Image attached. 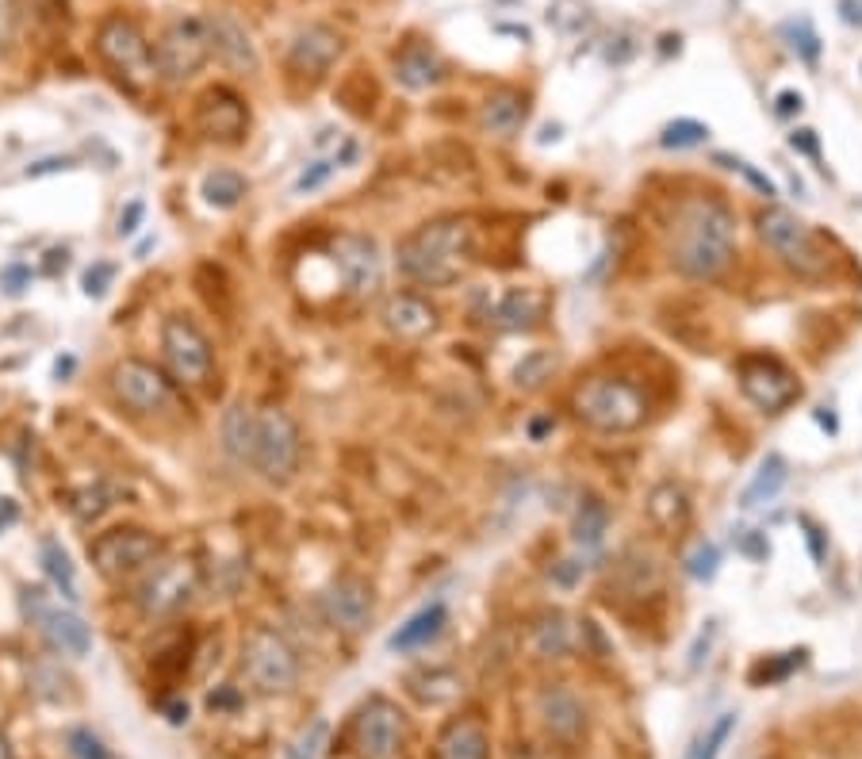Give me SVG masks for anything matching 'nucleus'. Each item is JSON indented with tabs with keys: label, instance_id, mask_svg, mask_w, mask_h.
Instances as JSON below:
<instances>
[{
	"label": "nucleus",
	"instance_id": "obj_1",
	"mask_svg": "<svg viewBox=\"0 0 862 759\" xmlns=\"http://www.w3.org/2000/svg\"><path fill=\"white\" fill-rule=\"evenodd\" d=\"M671 265L690 281H717L736 258V215L717 196H687L671 219Z\"/></svg>",
	"mask_w": 862,
	"mask_h": 759
},
{
	"label": "nucleus",
	"instance_id": "obj_2",
	"mask_svg": "<svg viewBox=\"0 0 862 759\" xmlns=\"http://www.w3.org/2000/svg\"><path fill=\"white\" fill-rule=\"evenodd\" d=\"M395 265L402 276L430 288H449L472 265V223L468 219H433L407 235L395 250Z\"/></svg>",
	"mask_w": 862,
	"mask_h": 759
},
{
	"label": "nucleus",
	"instance_id": "obj_3",
	"mask_svg": "<svg viewBox=\"0 0 862 759\" xmlns=\"http://www.w3.org/2000/svg\"><path fill=\"white\" fill-rule=\"evenodd\" d=\"M571 407L579 422L598 433H633L648 418V399L636 384L617 376H590L575 387Z\"/></svg>",
	"mask_w": 862,
	"mask_h": 759
},
{
	"label": "nucleus",
	"instance_id": "obj_4",
	"mask_svg": "<svg viewBox=\"0 0 862 759\" xmlns=\"http://www.w3.org/2000/svg\"><path fill=\"white\" fill-rule=\"evenodd\" d=\"M97 54L107 61V69H112L131 92L150 89L154 77H158L150 38H146L143 27H138L135 20H127V15H107V20L100 23Z\"/></svg>",
	"mask_w": 862,
	"mask_h": 759
},
{
	"label": "nucleus",
	"instance_id": "obj_5",
	"mask_svg": "<svg viewBox=\"0 0 862 759\" xmlns=\"http://www.w3.org/2000/svg\"><path fill=\"white\" fill-rule=\"evenodd\" d=\"M212 54L215 46H212V23H207V15H177L161 31L158 46H154V66H158V77L181 84L189 77H196Z\"/></svg>",
	"mask_w": 862,
	"mask_h": 759
},
{
	"label": "nucleus",
	"instance_id": "obj_6",
	"mask_svg": "<svg viewBox=\"0 0 862 759\" xmlns=\"http://www.w3.org/2000/svg\"><path fill=\"white\" fill-rule=\"evenodd\" d=\"M303 441L295 418L281 407L258 410V430H253V449H250V468H258L273 484H287L299 468Z\"/></svg>",
	"mask_w": 862,
	"mask_h": 759
},
{
	"label": "nucleus",
	"instance_id": "obj_7",
	"mask_svg": "<svg viewBox=\"0 0 862 759\" xmlns=\"http://www.w3.org/2000/svg\"><path fill=\"white\" fill-rule=\"evenodd\" d=\"M759 238L779 253V261L790 269V273L805 276V281L825 276V269H828L825 250H820L813 230L805 227L794 212H786V207H767V212L759 215Z\"/></svg>",
	"mask_w": 862,
	"mask_h": 759
},
{
	"label": "nucleus",
	"instance_id": "obj_8",
	"mask_svg": "<svg viewBox=\"0 0 862 759\" xmlns=\"http://www.w3.org/2000/svg\"><path fill=\"white\" fill-rule=\"evenodd\" d=\"M242 668L261 694H284L299 679V656L276 630L258 625L242 645Z\"/></svg>",
	"mask_w": 862,
	"mask_h": 759
},
{
	"label": "nucleus",
	"instance_id": "obj_9",
	"mask_svg": "<svg viewBox=\"0 0 862 759\" xmlns=\"http://www.w3.org/2000/svg\"><path fill=\"white\" fill-rule=\"evenodd\" d=\"M20 607H23V618L43 633L46 645H50L54 653L73 656V660H81V656L92 653V630L84 625V618L77 614V610L54 607L38 587H23Z\"/></svg>",
	"mask_w": 862,
	"mask_h": 759
},
{
	"label": "nucleus",
	"instance_id": "obj_10",
	"mask_svg": "<svg viewBox=\"0 0 862 759\" xmlns=\"http://www.w3.org/2000/svg\"><path fill=\"white\" fill-rule=\"evenodd\" d=\"M161 353H166V365L177 384L200 387L215 369L212 342H207L204 330H200L192 319H184V315L166 319V327H161Z\"/></svg>",
	"mask_w": 862,
	"mask_h": 759
},
{
	"label": "nucleus",
	"instance_id": "obj_11",
	"mask_svg": "<svg viewBox=\"0 0 862 759\" xmlns=\"http://www.w3.org/2000/svg\"><path fill=\"white\" fill-rule=\"evenodd\" d=\"M196 591H200V564L189 560V556H177V560L154 564V571L138 587V607H143L146 618H169L189 607Z\"/></svg>",
	"mask_w": 862,
	"mask_h": 759
},
{
	"label": "nucleus",
	"instance_id": "obj_12",
	"mask_svg": "<svg viewBox=\"0 0 862 759\" xmlns=\"http://www.w3.org/2000/svg\"><path fill=\"white\" fill-rule=\"evenodd\" d=\"M353 745L361 759H399L407 745V717L392 699L376 694L361 706L353 725Z\"/></svg>",
	"mask_w": 862,
	"mask_h": 759
},
{
	"label": "nucleus",
	"instance_id": "obj_13",
	"mask_svg": "<svg viewBox=\"0 0 862 759\" xmlns=\"http://www.w3.org/2000/svg\"><path fill=\"white\" fill-rule=\"evenodd\" d=\"M89 556L104 579H127L161 556V541L150 530H112L89 545Z\"/></svg>",
	"mask_w": 862,
	"mask_h": 759
},
{
	"label": "nucleus",
	"instance_id": "obj_14",
	"mask_svg": "<svg viewBox=\"0 0 862 759\" xmlns=\"http://www.w3.org/2000/svg\"><path fill=\"white\" fill-rule=\"evenodd\" d=\"M736 376H740V392L748 395V403H756L767 415H779V410H786L802 395L797 376L779 358H763V353L759 358H744L736 365Z\"/></svg>",
	"mask_w": 862,
	"mask_h": 759
},
{
	"label": "nucleus",
	"instance_id": "obj_15",
	"mask_svg": "<svg viewBox=\"0 0 862 759\" xmlns=\"http://www.w3.org/2000/svg\"><path fill=\"white\" fill-rule=\"evenodd\" d=\"M333 265L341 273V284H345L353 296H376L379 284H384V253H379V242L368 235H338L333 238Z\"/></svg>",
	"mask_w": 862,
	"mask_h": 759
},
{
	"label": "nucleus",
	"instance_id": "obj_16",
	"mask_svg": "<svg viewBox=\"0 0 862 759\" xmlns=\"http://www.w3.org/2000/svg\"><path fill=\"white\" fill-rule=\"evenodd\" d=\"M112 387L120 395L123 407H131L135 415H154V410H166L173 399V387L169 380L150 365V361L127 358L112 369Z\"/></svg>",
	"mask_w": 862,
	"mask_h": 759
},
{
	"label": "nucleus",
	"instance_id": "obj_17",
	"mask_svg": "<svg viewBox=\"0 0 862 759\" xmlns=\"http://www.w3.org/2000/svg\"><path fill=\"white\" fill-rule=\"evenodd\" d=\"M322 614L345 633H361L372 622V587L361 576H338L322 591Z\"/></svg>",
	"mask_w": 862,
	"mask_h": 759
},
{
	"label": "nucleus",
	"instance_id": "obj_18",
	"mask_svg": "<svg viewBox=\"0 0 862 759\" xmlns=\"http://www.w3.org/2000/svg\"><path fill=\"white\" fill-rule=\"evenodd\" d=\"M341 50H345V43H341L338 31L326 27V23H310V27H303L299 35L292 38L287 66L303 77H322V73H330V66L341 58Z\"/></svg>",
	"mask_w": 862,
	"mask_h": 759
},
{
	"label": "nucleus",
	"instance_id": "obj_19",
	"mask_svg": "<svg viewBox=\"0 0 862 759\" xmlns=\"http://www.w3.org/2000/svg\"><path fill=\"white\" fill-rule=\"evenodd\" d=\"M196 123H200V131H204L207 138L238 143V138L246 135V123H250V115H246V104H242V97H238V92L212 89L204 100H200Z\"/></svg>",
	"mask_w": 862,
	"mask_h": 759
},
{
	"label": "nucleus",
	"instance_id": "obj_20",
	"mask_svg": "<svg viewBox=\"0 0 862 759\" xmlns=\"http://www.w3.org/2000/svg\"><path fill=\"white\" fill-rule=\"evenodd\" d=\"M207 23H212V46H215V54H219L223 66L238 69V73H258L261 58H258V46H253L250 31H246V23H238L230 12L207 15Z\"/></svg>",
	"mask_w": 862,
	"mask_h": 759
},
{
	"label": "nucleus",
	"instance_id": "obj_21",
	"mask_svg": "<svg viewBox=\"0 0 862 759\" xmlns=\"http://www.w3.org/2000/svg\"><path fill=\"white\" fill-rule=\"evenodd\" d=\"M384 327L402 342H422L438 330V307H430L422 296L399 292L384 304Z\"/></svg>",
	"mask_w": 862,
	"mask_h": 759
},
{
	"label": "nucleus",
	"instance_id": "obj_22",
	"mask_svg": "<svg viewBox=\"0 0 862 759\" xmlns=\"http://www.w3.org/2000/svg\"><path fill=\"white\" fill-rule=\"evenodd\" d=\"M445 625H449V607L445 602H430V607L410 614L407 622L387 637V648H392V653H418V648L433 645V641L445 633Z\"/></svg>",
	"mask_w": 862,
	"mask_h": 759
},
{
	"label": "nucleus",
	"instance_id": "obj_23",
	"mask_svg": "<svg viewBox=\"0 0 862 759\" xmlns=\"http://www.w3.org/2000/svg\"><path fill=\"white\" fill-rule=\"evenodd\" d=\"M441 77H445V66H441V58L426 43L402 46L399 58H395V81H399L402 89H410V92L438 89Z\"/></svg>",
	"mask_w": 862,
	"mask_h": 759
},
{
	"label": "nucleus",
	"instance_id": "obj_24",
	"mask_svg": "<svg viewBox=\"0 0 862 759\" xmlns=\"http://www.w3.org/2000/svg\"><path fill=\"white\" fill-rule=\"evenodd\" d=\"M541 722H545V729L556 740H575L582 733V725H587V714H582V702L575 699L568 687H548L541 694Z\"/></svg>",
	"mask_w": 862,
	"mask_h": 759
},
{
	"label": "nucleus",
	"instance_id": "obj_25",
	"mask_svg": "<svg viewBox=\"0 0 862 759\" xmlns=\"http://www.w3.org/2000/svg\"><path fill=\"white\" fill-rule=\"evenodd\" d=\"M525 112H530V100H525L522 92H518V89H499V92H491V97L484 100V107H479V127H484L487 135L510 138V135H518V131H522Z\"/></svg>",
	"mask_w": 862,
	"mask_h": 759
},
{
	"label": "nucleus",
	"instance_id": "obj_26",
	"mask_svg": "<svg viewBox=\"0 0 862 759\" xmlns=\"http://www.w3.org/2000/svg\"><path fill=\"white\" fill-rule=\"evenodd\" d=\"M433 759H491V740H487L484 725L461 717V722H449L441 729L438 745H433Z\"/></svg>",
	"mask_w": 862,
	"mask_h": 759
},
{
	"label": "nucleus",
	"instance_id": "obj_27",
	"mask_svg": "<svg viewBox=\"0 0 862 759\" xmlns=\"http://www.w3.org/2000/svg\"><path fill=\"white\" fill-rule=\"evenodd\" d=\"M648 518L659 533H682L690 525V495L679 484L663 479L648 495Z\"/></svg>",
	"mask_w": 862,
	"mask_h": 759
},
{
	"label": "nucleus",
	"instance_id": "obj_28",
	"mask_svg": "<svg viewBox=\"0 0 862 759\" xmlns=\"http://www.w3.org/2000/svg\"><path fill=\"white\" fill-rule=\"evenodd\" d=\"M541 311H545V299H541V292L510 288L507 296L495 304L491 322L499 330H533V327H537V319H541Z\"/></svg>",
	"mask_w": 862,
	"mask_h": 759
},
{
	"label": "nucleus",
	"instance_id": "obj_29",
	"mask_svg": "<svg viewBox=\"0 0 862 759\" xmlns=\"http://www.w3.org/2000/svg\"><path fill=\"white\" fill-rule=\"evenodd\" d=\"M790 484V464H786V456H779V453H771V456H763V464L756 468V476H751V484L744 487V495H740V507L744 510H759V507H767V502H774L782 495V487Z\"/></svg>",
	"mask_w": 862,
	"mask_h": 759
},
{
	"label": "nucleus",
	"instance_id": "obj_30",
	"mask_svg": "<svg viewBox=\"0 0 862 759\" xmlns=\"http://www.w3.org/2000/svg\"><path fill=\"white\" fill-rule=\"evenodd\" d=\"M605 533H610V507H605L598 495H587L579 499L571 518V541L582 548V553H598L605 545Z\"/></svg>",
	"mask_w": 862,
	"mask_h": 759
},
{
	"label": "nucleus",
	"instance_id": "obj_31",
	"mask_svg": "<svg viewBox=\"0 0 862 759\" xmlns=\"http://www.w3.org/2000/svg\"><path fill=\"white\" fill-rule=\"evenodd\" d=\"M253 430H258V410L246 407V403H235V407L223 415V449L230 453V461L250 464Z\"/></svg>",
	"mask_w": 862,
	"mask_h": 759
},
{
	"label": "nucleus",
	"instance_id": "obj_32",
	"mask_svg": "<svg viewBox=\"0 0 862 759\" xmlns=\"http://www.w3.org/2000/svg\"><path fill=\"white\" fill-rule=\"evenodd\" d=\"M38 564H43L54 591H58L66 602H77V568H73V560H69L66 548H61V541H54V537L38 541Z\"/></svg>",
	"mask_w": 862,
	"mask_h": 759
},
{
	"label": "nucleus",
	"instance_id": "obj_33",
	"mask_svg": "<svg viewBox=\"0 0 862 759\" xmlns=\"http://www.w3.org/2000/svg\"><path fill=\"white\" fill-rule=\"evenodd\" d=\"M246 177L235 173V169H212V173L204 177V184H200V196H204L207 207H215V212H230V207L242 204L246 196Z\"/></svg>",
	"mask_w": 862,
	"mask_h": 759
},
{
	"label": "nucleus",
	"instance_id": "obj_34",
	"mask_svg": "<svg viewBox=\"0 0 862 759\" xmlns=\"http://www.w3.org/2000/svg\"><path fill=\"white\" fill-rule=\"evenodd\" d=\"M533 648H537V656H553V660L568 656L575 648L568 618H564V614H545V618H541V622L533 625Z\"/></svg>",
	"mask_w": 862,
	"mask_h": 759
},
{
	"label": "nucleus",
	"instance_id": "obj_35",
	"mask_svg": "<svg viewBox=\"0 0 862 759\" xmlns=\"http://www.w3.org/2000/svg\"><path fill=\"white\" fill-rule=\"evenodd\" d=\"M556 369H560V358H556L553 350H533L514 365V384L522 387V392H541V387L553 380Z\"/></svg>",
	"mask_w": 862,
	"mask_h": 759
},
{
	"label": "nucleus",
	"instance_id": "obj_36",
	"mask_svg": "<svg viewBox=\"0 0 862 759\" xmlns=\"http://www.w3.org/2000/svg\"><path fill=\"white\" fill-rule=\"evenodd\" d=\"M115 487L112 484H89V487H81V491H73V499H69V514L77 518L81 525H89V522H97L104 510H112L115 507Z\"/></svg>",
	"mask_w": 862,
	"mask_h": 759
},
{
	"label": "nucleus",
	"instance_id": "obj_37",
	"mask_svg": "<svg viewBox=\"0 0 862 759\" xmlns=\"http://www.w3.org/2000/svg\"><path fill=\"white\" fill-rule=\"evenodd\" d=\"M705 138H710V127L697 120H674L663 127V135H659V146L663 150H694V146H702Z\"/></svg>",
	"mask_w": 862,
	"mask_h": 759
},
{
	"label": "nucleus",
	"instance_id": "obj_38",
	"mask_svg": "<svg viewBox=\"0 0 862 759\" xmlns=\"http://www.w3.org/2000/svg\"><path fill=\"white\" fill-rule=\"evenodd\" d=\"M782 35L790 38V50H794L797 58L805 61V66H817V58H820V38H817V31H813L809 20L786 23V27H782Z\"/></svg>",
	"mask_w": 862,
	"mask_h": 759
},
{
	"label": "nucleus",
	"instance_id": "obj_39",
	"mask_svg": "<svg viewBox=\"0 0 862 759\" xmlns=\"http://www.w3.org/2000/svg\"><path fill=\"white\" fill-rule=\"evenodd\" d=\"M326 737H330V722L326 717H318V722H310L307 729L295 737V745L287 748L284 759H318L326 748Z\"/></svg>",
	"mask_w": 862,
	"mask_h": 759
},
{
	"label": "nucleus",
	"instance_id": "obj_40",
	"mask_svg": "<svg viewBox=\"0 0 862 759\" xmlns=\"http://www.w3.org/2000/svg\"><path fill=\"white\" fill-rule=\"evenodd\" d=\"M717 568H721V548L713 545V541H697L694 553L687 556L690 579H697V584H710V579L717 576Z\"/></svg>",
	"mask_w": 862,
	"mask_h": 759
},
{
	"label": "nucleus",
	"instance_id": "obj_41",
	"mask_svg": "<svg viewBox=\"0 0 862 759\" xmlns=\"http://www.w3.org/2000/svg\"><path fill=\"white\" fill-rule=\"evenodd\" d=\"M338 173V158H322V161H310L307 169H303L299 177H295L292 192L295 196H307V192H318L330 177Z\"/></svg>",
	"mask_w": 862,
	"mask_h": 759
},
{
	"label": "nucleus",
	"instance_id": "obj_42",
	"mask_svg": "<svg viewBox=\"0 0 862 759\" xmlns=\"http://www.w3.org/2000/svg\"><path fill=\"white\" fill-rule=\"evenodd\" d=\"M112 281H115V265H112V261H92V265L81 273V292H84L89 299H104L107 288H112Z\"/></svg>",
	"mask_w": 862,
	"mask_h": 759
},
{
	"label": "nucleus",
	"instance_id": "obj_43",
	"mask_svg": "<svg viewBox=\"0 0 862 759\" xmlns=\"http://www.w3.org/2000/svg\"><path fill=\"white\" fill-rule=\"evenodd\" d=\"M733 729H736V714H721L717 725L705 733V740H702V748L694 752V759H717L721 748H725V740L733 737Z\"/></svg>",
	"mask_w": 862,
	"mask_h": 759
},
{
	"label": "nucleus",
	"instance_id": "obj_44",
	"mask_svg": "<svg viewBox=\"0 0 862 759\" xmlns=\"http://www.w3.org/2000/svg\"><path fill=\"white\" fill-rule=\"evenodd\" d=\"M69 752L77 759H112V752L104 748V740L92 737L89 729H73L69 733Z\"/></svg>",
	"mask_w": 862,
	"mask_h": 759
},
{
	"label": "nucleus",
	"instance_id": "obj_45",
	"mask_svg": "<svg viewBox=\"0 0 862 759\" xmlns=\"http://www.w3.org/2000/svg\"><path fill=\"white\" fill-rule=\"evenodd\" d=\"M717 161H721V166H728V169H740V173L748 177V181H751V189H756L759 196H767V200L774 196V184H771V177H763L756 166H748V161H740V158H728V154H717Z\"/></svg>",
	"mask_w": 862,
	"mask_h": 759
},
{
	"label": "nucleus",
	"instance_id": "obj_46",
	"mask_svg": "<svg viewBox=\"0 0 862 759\" xmlns=\"http://www.w3.org/2000/svg\"><path fill=\"white\" fill-rule=\"evenodd\" d=\"M15 31H20V8L15 0H0V50L15 43Z\"/></svg>",
	"mask_w": 862,
	"mask_h": 759
},
{
	"label": "nucleus",
	"instance_id": "obj_47",
	"mask_svg": "<svg viewBox=\"0 0 862 759\" xmlns=\"http://www.w3.org/2000/svg\"><path fill=\"white\" fill-rule=\"evenodd\" d=\"M802 664H805V653H786V660L771 664V668H767V664H763V668L756 671V679H767V683H779V679H786L790 671L802 668Z\"/></svg>",
	"mask_w": 862,
	"mask_h": 759
},
{
	"label": "nucleus",
	"instance_id": "obj_48",
	"mask_svg": "<svg viewBox=\"0 0 862 759\" xmlns=\"http://www.w3.org/2000/svg\"><path fill=\"white\" fill-rule=\"evenodd\" d=\"M713 637H717V622H705V630L697 633L694 648H690V671L702 668V660L710 656V648H713Z\"/></svg>",
	"mask_w": 862,
	"mask_h": 759
},
{
	"label": "nucleus",
	"instance_id": "obj_49",
	"mask_svg": "<svg viewBox=\"0 0 862 759\" xmlns=\"http://www.w3.org/2000/svg\"><path fill=\"white\" fill-rule=\"evenodd\" d=\"M790 150L805 154V158H809V161H820V143H817V131H809V127L794 131V135H790Z\"/></svg>",
	"mask_w": 862,
	"mask_h": 759
},
{
	"label": "nucleus",
	"instance_id": "obj_50",
	"mask_svg": "<svg viewBox=\"0 0 862 759\" xmlns=\"http://www.w3.org/2000/svg\"><path fill=\"white\" fill-rule=\"evenodd\" d=\"M582 576H587V564H582V560H560L553 568V584L556 587H575Z\"/></svg>",
	"mask_w": 862,
	"mask_h": 759
},
{
	"label": "nucleus",
	"instance_id": "obj_51",
	"mask_svg": "<svg viewBox=\"0 0 862 759\" xmlns=\"http://www.w3.org/2000/svg\"><path fill=\"white\" fill-rule=\"evenodd\" d=\"M143 215H146V207H143V200H135V204H127V212L120 215V227H115V235L120 238H131L138 230V223H143Z\"/></svg>",
	"mask_w": 862,
	"mask_h": 759
},
{
	"label": "nucleus",
	"instance_id": "obj_52",
	"mask_svg": "<svg viewBox=\"0 0 862 759\" xmlns=\"http://www.w3.org/2000/svg\"><path fill=\"white\" fill-rule=\"evenodd\" d=\"M27 281H31L27 265H12V269H4V276H0V284H4L8 296H20V292L27 288Z\"/></svg>",
	"mask_w": 862,
	"mask_h": 759
},
{
	"label": "nucleus",
	"instance_id": "obj_53",
	"mask_svg": "<svg viewBox=\"0 0 862 759\" xmlns=\"http://www.w3.org/2000/svg\"><path fill=\"white\" fill-rule=\"evenodd\" d=\"M58 169H73V158H43V161H31L23 169V177H46V173H58Z\"/></svg>",
	"mask_w": 862,
	"mask_h": 759
},
{
	"label": "nucleus",
	"instance_id": "obj_54",
	"mask_svg": "<svg viewBox=\"0 0 862 759\" xmlns=\"http://www.w3.org/2000/svg\"><path fill=\"white\" fill-rule=\"evenodd\" d=\"M15 522H20V502L12 495H0V533L12 530Z\"/></svg>",
	"mask_w": 862,
	"mask_h": 759
},
{
	"label": "nucleus",
	"instance_id": "obj_55",
	"mask_svg": "<svg viewBox=\"0 0 862 759\" xmlns=\"http://www.w3.org/2000/svg\"><path fill=\"white\" fill-rule=\"evenodd\" d=\"M238 702H242V699H238L235 687H223V691H215L212 699H207V706H212V710H235Z\"/></svg>",
	"mask_w": 862,
	"mask_h": 759
},
{
	"label": "nucleus",
	"instance_id": "obj_56",
	"mask_svg": "<svg viewBox=\"0 0 862 759\" xmlns=\"http://www.w3.org/2000/svg\"><path fill=\"white\" fill-rule=\"evenodd\" d=\"M802 525H805V537H809V548H813V560H825V537H820V530L817 525L809 522V518H802Z\"/></svg>",
	"mask_w": 862,
	"mask_h": 759
},
{
	"label": "nucleus",
	"instance_id": "obj_57",
	"mask_svg": "<svg viewBox=\"0 0 862 759\" xmlns=\"http://www.w3.org/2000/svg\"><path fill=\"white\" fill-rule=\"evenodd\" d=\"M740 553L751 556V560H767V553H771V548H767L763 537H744L740 541Z\"/></svg>",
	"mask_w": 862,
	"mask_h": 759
},
{
	"label": "nucleus",
	"instance_id": "obj_58",
	"mask_svg": "<svg viewBox=\"0 0 862 759\" xmlns=\"http://www.w3.org/2000/svg\"><path fill=\"white\" fill-rule=\"evenodd\" d=\"M794 112H802V92L794 89L779 92V115H794Z\"/></svg>",
	"mask_w": 862,
	"mask_h": 759
},
{
	"label": "nucleus",
	"instance_id": "obj_59",
	"mask_svg": "<svg viewBox=\"0 0 862 759\" xmlns=\"http://www.w3.org/2000/svg\"><path fill=\"white\" fill-rule=\"evenodd\" d=\"M166 717L173 725H184L189 722V702H166Z\"/></svg>",
	"mask_w": 862,
	"mask_h": 759
},
{
	"label": "nucleus",
	"instance_id": "obj_60",
	"mask_svg": "<svg viewBox=\"0 0 862 759\" xmlns=\"http://www.w3.org/2000/svg\"><path fill=\"white\" fill-rule=\"evenodd\" d=\"M73 369H77V361L66 353V358H58V361H54V380H66L69 373H73Z\"/></svg>",
	"mask_w": 862,
	"mask_h": 759
},
{
	"label": "nucleus",
	"instance_id": "obj_61",
	"mask_svg": "<svg viewBox=\"0 0 862 759\" xmlns=\"http://www.w3.org/2000/svg\"><path fill=\"white\" fill-rule=\"evenodd\" d=\"M553 426H556V422H553V418H541V422H533V426H530L533 441H541V433H545V430H553Z\"/></svg>",
	"mask_w": 862,
	"mask_h": 759
}]
</instances>
